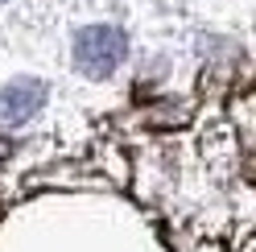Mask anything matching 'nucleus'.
Here are the masks:
<instances>
[{"mask_svg": "<svg viewBox=\"0 0 256 252\" xmlns=\"http://www.w3.org/2000/svg\"><path fill=\"white\" fill-rule=\"evenodd\" d=\"M42 100H46L42 83H34V78L29 83H12V87L0 91V120L4 124H25L42 108Z\"/></svg>", "mask_w": 256, "mask_h": 252, "instance_id": "nucleus-2", "label": "nucleus"}, {"mask_svg": "<svg viewBox=\"0 0 256 252\" xmlns=\"http://www.w3.org/2000/svg\"><path fill=\"white\" fill-rule=\"evenodd\" d=\"M128 50V42L116 25H91L83 29V34L74 38V62H78V70L91 74V78H104L120 66V58Z\"/></svg>", "mask_w": 256, "mask_h": 252, "instance_id": "nucleus-1", "label": "nucleus"}]
</instances>
